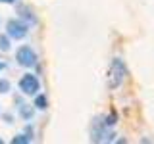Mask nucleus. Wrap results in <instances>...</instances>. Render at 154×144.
<instances>
[{"label": "nucleus", "mask_w": 154, "mask_h": 144, "mask_svg": "<svg viewBox=\"0 0 154 144\" xmlns=\"http://www.w3.org/2000/svg\"><path fill=\"white\" fill-rule=\"evenodd\" d=\"M125 79V64L119 58H116L108 69V86L110 88H118Z\"/></svg>", "instance_id": "f257e3e1"}, {"label": "nucleus", "mask_w": 154, "mask_h": 144, "mask_svg": "<svg viewBox=\"0 0 154 144\" xmlns=\"http://www.w3.org/2000/svg\"><path fill=\"white\" fill-rule=\"evenodd\" d=\"M29 33V25L23 19H10L6 23V35L10 38H14V40H21V38H25Z\"/></svg>", "instance_id": "f03ea898"}, {"label": "nucleus", "mask_w": 154, "mask_h": 144, "mask_svg": "<svg viewBox=\"0 0 154 144\" xmlns=\"http://www.w3.org/2000/svg\"><path fill=\"white\" fill-rule=\"evenodd\" d=\"M16 60H17V64L21 65V67H33V65H37V52L33 50L31 46H19L17 48V52H16Z\"/></svg>", "instance_id": "7ed1b4c3"}, {"label": "nucleus", "mask_w": 154, "mask_h": 144, "mask_svg": "<svg viewBox=\"0 0 154 144\" xmlns=\"http://www.w3.org/2000/svg\"><path fill=\"white\" fill-rule=\"evenodd\" d=\"M19 90L27 96H35L38 90H41V83H38L37 75H31V73H25L19 79Z\"/></svg>", "instance_id": "20e7f679"}, {"label": "nucleus", "mask_w": 154, "mask_h": 144, "mask_svg": "<svg viewBox=\"0 0 154 144\" xmlns=\"http://www.w3.org/2000/svg\"><path fill=\"white\" fill-rule=\"evenodd\" d=\"M19 115H21L23 119H27V121H31L33 115H35V110H33L29 104H21L19 106Z\"/></svg>", "instance_id": "39448f33"}, {"label": "nucleus", "mask_w": 154, "mask_h": 144, "mask_svg": "<svg viewBox=\"0 0 154 144\" xmlns=\"http://www.w3.org/2000/svg\"><path fill=\"white\" fill-rule=\"evenodd\" d=\"M35 108L37 110H46L48 108V100H46L45 94H38L37 98H35Z\"/></svg>", "instance_id": "423d86ee"}, {"label": "nucleus", "mask_w": 154, "mask_h": 144, "mask_svg": "<svg viewBox=\"0 0 154 144\" xmlns=\"http://www.w3.org/2000/svg\"><path fill=\"white\" fill-rule=\"evenodd\" d=\"M31 138H33V136H31L29 133H27V134H17V136L12 138V142H14V144H27V142H31Z\"/></svg>", "instance_id": "0eeeda50"}, {"label": "nucleus", "mask_w": 154, "mask_h": 144, "mask_svg": "<svg viewBox=\"0 0 154 144\" xmlns=\"http://www.w3.org/2000/svg\"><path fill=\"white\" fill-rule=\"evenodd\" d=\"M10 46H12V44H10V37L8 35H0V50H2V52H8Z\"/></svg>", "instance_id": "6e6552de"}, {"label": "nucleus", "mask_w": 154, "mask_h": 144, "mask_svg": "<svg viewBox=\"0 0 154 144\" xmlns=\"http://www.w3.org/2000/svg\"><path fill=\"white\" fill-rule=\"evenodd\" d=\"M10 88H12L10 81H8V79H0V94H6V92H10Z\"/></svg>", "instance_id": "1a4fd4ad"}, {"label": "nucleus", "mask_w": 154, "mask_h": 144, "mask_svg": "<svg viewBox=\"0 0 154 144\" xmlns=\"http://www.w3.org/2000/svg\"><path fill=\"white\" fill-rule=\"evenodd\" d=\"M21 17H29V19H31V23H35V16H31V12L25 10V8L21 10Z\"/></svg>", "instance_id": "9d476101"}, {"label": "nucleus", "mask_w": 154, "mask_h": 144, "mask_svg": "<svg viewBox=\"0 0 154 144\" xmlns=\"http://www.w3.org/2000/svg\"><path fill=\"white\" fill-rule=\"evenodd\" d=\"M0 2H2V4H14L16 0H0Z\"/></svg>", "instance_id": "9b49d317"}, {"label": "nucleus", "mask_w": 154, "mask_h": 144, "mask_svg": "<svg viewBox=\"0 0 154 144\" xmlns=\"http://www.w3.org/2000/svg\"><path fill=\"white\" fill-rule=\"evenodd\" d=\"M4 67H6V64H2V62H0V71H2Z\"/></svg>", "instance_id": "f8f14e48"}, {"label": "nucleus", "mask_w": 154, "mask_h": 144, "mask_svg": "<svg viewBox=\"0 0 154 144\" xmlns=\"http://www.w3.org/2000/svg\"><path fill=\"white\" fill-rule=\"evenodd\" d=\"M0 144H2V138H0Z\"/></svg>", "instance_id": "ddd939ff"}]
</instances>
